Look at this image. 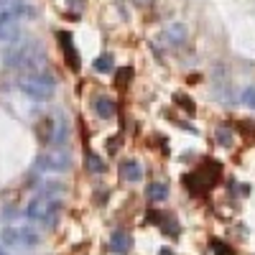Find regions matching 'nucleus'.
<instances>
[{"label":"nucleus","mask_w":255,"mask_h":255,"mask_svg":"<svg viewBox=\"0 0 255 255\" xmlns=\"http://www.w3.org/2000/svg\"><path fill=\"white\" fill-rule=\"evenodd\" d=\"M215 140H217L222 148H230L232 143H235V133H232L230 125H220L217 130H215Z\"/></svg>","instance_id":"17"},{"label":"nucleus","mask_w":255,"mask_h":255,"mask_svg":"<svg viewBox=\"0 0 255 255\" xmlns=\"http://www.w3.org/2000/svg\"><path fill=\"white\" fill-rule=\"evenodd\" d=\"M0 245L3 248H15V250H28V248H38L41 245V235L33 227H23V225H8L0 230Z\"/></svg>","instance_id":"5"},{"label":"nucleus","mask_w":255,"mask_h":255,"mask_svg":"<svg viewBox=\"0 0 255 255\" xmlns=\"http://www.w3.org/2000/svg\"><path fill=\"white\" fill-rule=\"evenodd\" d=\"M92 67H95L97 74H113L115 72V59H113V54H100L92 61Z\"/></svg>","instance_id":"14"},{"label":"nucleus","mask_w":255,"mask_h":255,"mask_svg":"<svg viewBox=\"0 0 255 255\" xmlns=\"http://www.w3.org/2000/svg\"><path fill=\"white\" fill-rule=\"evenodd\" d=\"M69 138V123L64 115H56L51 120V145H67Z\"/></svg>","instance_id":"9"},{"label":"nucleus","mask_w":255,"mask_h":255,"mask_svg":"<svg viewBox=\"0 0 255 255\" xmlns=\"http://www.w3.org/2000/svg\"><path fill=\"white\" fill-rule=\"evenodd\" d=\"M3 3H10V0H0V5H3Z\"/></svg>","instance_id":"28"},{"label":"nucleus","mask_w":255,"mask_h":255,"mask_svg":"<svg viewBox=\"0 0 255 255\" xmlns=\"http://www.w3.org/2000/svg\"><path fill=\"white\" fill-rule=\"evenodd\" d=\"M174 100H176V102L181 105V108H184L186 113H194V102H191V100H189L186 95H174Z\"/></svg>","instance_id":"22"},{"label":"nucleus","mask_w":255,"mask_h":255,"mask_svg":"<svg viewBox=\"0 0 255 255\" xmlns=\"http://www.w3.org/2000/svg\"><path fill=\"white\" fill-rule=\"evenodd\" d=\"M33 13L36 10L28 3H23V0H10V3H3V5H0V28L20 23L23 18H31Z\"/></svg>","instance_id":"6"},{"label":"nucleus","mask_w":255,"mask_h":255,"mask_svg":"<svg viewBox=\"0 0 255 255\" xmlns=\"http://www.w3.org/2000/svg\"><path fill=\"white\" fill-rule=\"evenodd\" d=\"M0 255H10V253H8V250H5L3 245H0Z\"/></svg>","instance_id":"26"},{"label":"nucleus","mask_w":255,"mask_h":255,"mask_svg":"<svg viewBox=\"0 0 255 255\" xmlns=\"http://www.w3.org/2000/svg\"><path fill=\"white\" fill-rule=\"evenodd\" d=\"M15 87L23 92L26 97H31V100L46 102V100H51L54 92H56V79H54V74H49L46 69H44V72H23V74L18 77Z\"/></svg>","instance_id":"2"},{"label":"nucleus","mask_w":255,"mask_h":255,"mask_svg":"<svg viewBox=\"0 0 255 255\" xmlns=\"http://www.w3.org/2000/svg\"><path fill=\"white\" fill-rule=\"evenodd\" d=\"M186 36H189V31H186V26L184 23H171V26H168L166 31H163V41H166V44L168 46H181L184 44V41H186Z\"/></svg>","instance_id":"12"},{"label":"nucleus","mask_w":255,"mask_h":255,"mask_svg":"<svg viewBox=\"0 0 255 255\" xmlns=\"http://www.w3.org/2000/svg\"><path fill=\"white\" fill-rule=\"evenodd\" d=\"M36 171L38 174H61L69 171L72 166V153L67 151V145H51L46 151H41L36 156Z\"/></svg>","instance_id":"4"},{"label":"nucleus","mask_w":255,"mask_h":255,"mask_svg":"<svg viewBox=\"0 0 255 255\" xmlns=\"http://www.w3.org/2000/svg\"><path fill=\"white\" fill-rule=\"evenodd\" d=\"M240 102L255 110V87H245V90L240 92Z\"/></svg>","instance_id":"21"},{"label":"nucleus","mask_w":255,"mask_h":255,"mask_svg":"<svg viewBox=\"0 0 255 255\" xmlns=\"http://www.w3.org/2000/svg\"><path fill=\"white\" fill-rule=\"evenodd\" d=\"M209 250H212V255H235V250H232L227 243H222V240H212Z\"/></svg>","instance_id":"19"},{"label":"nucleus","mask_w":255,"mask_h":255,"mask_svg":"<svg viewBox=\"0 0 255 255\" xmlns=\"http://www.w3.org/2000/svg\"><path fill=\"white\" fill-rule=\"evenodd\" d=\"M61 191H64V184H61V181H41V184H38V189H36V194L56 199V197L61 194Z\"/></svg>","instance_id":"15"},{"label":"nucleus","mask_w":255,"mask_h":255,"mask_svg":"<svg viewBox=\"0 0 255 255\" xmlns=\"http://www.w3.org/2000/svg\"><path fill=\"white\" fill-rule=\"evenodd\" d=\"M118 145H120V135H118L115 140H110V143H108V151H110V153H115V151H118Z\"/></svg>","instance_id":"24"},{"label":"nucleus","mask_w":255,"mask_h":255,"mask_svg":"<svg viewBox=\"0 0 255 255\" xmlns=\"http://www.w3.org/2000/svg\"><path fill=\"white\" fill-rule=\"evenodd\" d=\"M87 168L92 174H105V171H108V166H105V161L97 153H87Z\"/></svg>","instance_id":"18"},{"label":"nucleus","mask_w":255,"mask_h":255,"mask_svg":"<svg viewBox=\"0 0 255 255\" xmlns=\"http://www.w3.org/2000/svg\"><path fill=\"white\" fill-rule=\"evenodd\" d=\"M135 3H138V5H151L153 0H135Z\"/></svg>","instance_id":"25"},{"label":"nucleus","mask_w":255,"mask_h":255,"mask_svg":"<svg viewBox=\"0 0 255 255\" xmlns=\"http://www.w3.org/2000/svg\"><path fill=\"white\" fill-rule=\"evenodd\" d=\"M120 176L128 184H138V181H143V166L133 158H128V161L120 163Z\"/></svg>","instance_id":"10"},{"label":"nucleus","mask_w":255,"mask_h":255,"mask_svg":"<svg viewBox=\"0 0 255 255\" xmlns=\"http://www.w3.org/2000/svg\"><path fill=\"white\" fill-rule=\"evenodd\" d=\"M130 77H133V69H130V67L120 69V72H118V87H125V84H128V79H130Z\"/></svg>","instance_id":"23"},{"label":"nucleus","mask_w":255,"mask_h":255,"mask_svg":"<svg viewBox=\"0 0 255 255\" xmlns=\"http://www.w3.org/2000/svg\"><path fill=\"white\" fill-rule=\"evenodd\" d=\"M110 250L118 253V255H125L133 250V235L128 230H115L110 235Z\"/></svg>","instance_id":"8"},{"label":"nucleus","mask_w":255,"mask_h":255,"mask_svg":"<svg viewBox=\"0 0 255 255\" xmlns=\"http://www.w3.org/2000/svg\"><path fill=\"white\" fill-rule=\"evenodd\" d=\"M161 255H171V250H168V248H163V253Z\"/></svg>","instance_id":"27"},{"label":"nucleus","mask_w":255,"mask_h":255,"mask_svg":"<svg viewBox=\"0 0 255 255\" xmlns=\"http://www.w3.org/2000/svg\"><path fill=\"white\" fill-rule=\"evenodd\" d=\"M56 38H59V46H61V51H64V59H67L69 69L79 72V67H82V59H79V51H77V46H74V38H72V33H67V31H59V33H56Z\"/></svg>","instance_id":"7"},{"label":"nucleus","mask_w":255,"mask_h":255,"mask_svg":"<svg viewBox=\"0 0 255 255\" xmlns=\"http://www.w3.org/2000/svg\"><path fill=\"white\" fill-rule=\"evenodd\" d=\"M92 108H95V115H97V118H102V120H110V118H115V108H118V105L113 102V97H108V95H100V97H95Z\"/></svg>","instance_id":"11"},{"label":"nucleus","mask_w":255,"mask_h":255,"mask_svg":"<svg viewBox=\"0 0 255 255\" xmlns=\"http://www.w3.org/2000/svg\"><path fill=\"white\" fill-rule=\"evenodd\" d=\"M18 38H20V23H13V26H3V28H0V44L10 46V44H15Z\"/></svg>","instance_id":"16"},{"label":"nucleus","mask_w":255,"mask_h":255,"mask_svg":"<svg viewBox=\"0 0 255 255\" xmlns=\"http://www.w3.org/2000/svg\"><path fill=\"white\" fill-rule=\"evenodd\" d=\"M3 67L5 69H23V72H44L46 69V54L38 41H15L3 51Z\"/></svg>","instance_id":"1"},{"label":"nucleus","mask_w":255,"mask_h":255,"mask_svg":"<svg viewBox=\"0 0 255 255\" xmlns=\"http://www.w3.org/2000/svg\"><path fill=\"white\" fill-rule=\"evenodd\" d=\"M145 199H148V202H153V204L166 202V199H168V186H166L163 181H153V184H148V189H145Z\"/></svg>","instance_id":"13"},{"label":"nucleus","mask_w":255,"mask_h":255,"mask_svg":"<svg viewBox=\"0 0 255 255\" xmlns=\"http://www.w3.org/2000/svg\"><path fill=\"white\" fill-rule=\"evenodd\" d=\"M148 220H153V222H163V220H161V215H158V212H153V209H151V215H148ZM163 232H166V235H179V227H176V222H168Z\"/></svg>","instance_id":"20"},{"label":"nucleus","mask_w":255,"mask_h":255,"mask_svg":"<svg viewBox=\"0 0 255 255\" xmlns=\"http://www.w3.org/2000/svg\"><path fill=\"white\" fill-rule=\"evenodd\" d=\"M59 215H61V202L59 199H51V197L36 194L26 204V217L33 225H38V227H54L59 222Z\"/></svg>","instance_id":"3"}]
</instances>
